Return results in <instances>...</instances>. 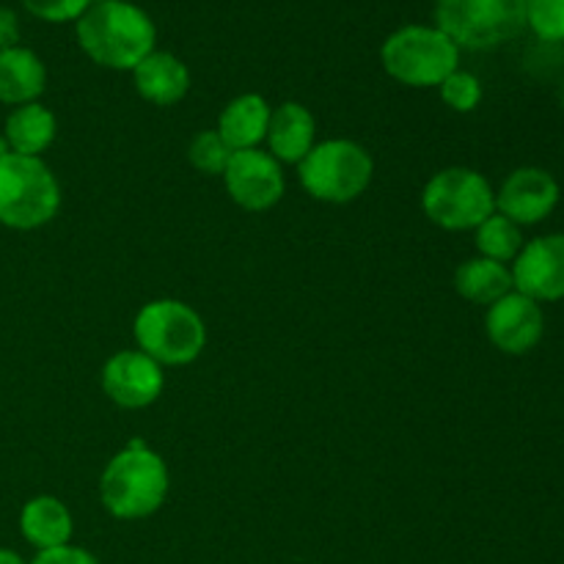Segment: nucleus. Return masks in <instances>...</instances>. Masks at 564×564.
Returning a JSON list of instances; mask_svg holds the SVG:
<instances>
[{"label":"nucleus","instance_id":"28","mask_svg":"<svg viewBox=\"0 0 564 564\" xmlns=\"http://www.w3.org/2000/svg\"><path fill=\"white\" fill-rule=\"evenodd\" d=\"M0 564H25L17 551H9V549H0Z\"/></svg>","mask_w":564,"mask_h":564},{"label":"nucleus","instance_id":"2","mask_svg":"<svg viewBox=\"0 0 564 564\" xmlns=\"http://www.w3.org/2000/svg\"><path fill=\"white\" fill-rule=\"evenodd\" d=\"M169 466L143 441H132L127 449L110 457L99 479L102 507L119 521H141L154 516L169 496Z\"/></svg>","mask_w":564,"mask_h":564},{"label":"nucleus","instance_id":"24","mask_svg":"<svg viewBox=\"0 0 564 564\" xmlns=\"http://www.w3.org/2000/svg\"><path fill=\"white\" fill-rule=\"evenodd\" d=\"M527 28L543 42H564V0H527Z\"/></svg>","mask_w":564,"mask_h":564},{"label":"nucleus","instance_id":"10","mask_svg":"<svg viewBox=\"0 0 564 564\" xmlns=\"http://www.w3.org/2000/svg\"><path fill=\"white\" fill-rule=\"evenodd\" d=\"M516 292L543 303L564 301V235H545L523 242L512 262Z\"/></svg>","mask_w":564,"mask_h":564},{"label":"nucleus","instance_id":"7","mask_svg":"<svg viewBox=\"0 0 564 564\" xmlns=\"http://www.w3.org/2000/svg\"><path fill=\"white\" fill-rule=\"evenodd\" d=\"M435 28L457 47H501L527 28V0H435Z\"/></svg>","mask_w":564,"mask_h":564},{"label":"nucleus","instance_id":"14","mask_svg":"<svg viewBox=\"0 0 564 564\" xmlns=\"http://www.w3.org/2000/svg\"><path fill=\"white\" fill-rule=\"evenodd\" d=\"M132 80H135L138 94L160 108L182 102L191 91V69L185 66V61L176 58L174 53H163V50L149 53L132 69Z\"/></svg>","mask_w":564,"mask_h":564},{"label":"nucleus","instance_id":"8","mask_svg":"<svg viewBox=\"0 0 564 564\" xmlns=\"http://www.w3.org/2000/svg\"><path fill=\"white\" fill-rule=\"evenodd\" d=\"M422 209L446 231L477 229L496 213V191L479 171L452 165L424 185Z\"/></svg>","mask_w":564,"mask_h":564},{"label":"nucleus","instance_id":"16","mask_svg":"<svg viewBox=\"0 0 564 564\" xmlns=\"http://www.w3.org/2000/svg\"><path fill=\"white\" fill-rule=\"evenodd\" d=\"M47 86V69L42 58L28 47L0 50V102L20 105L36 102Z\"/></svg>","mask_w":564,"mask_h":564},{"label":"nucleus","instance_id":"23","mask_svg":"<svg viewBox=\"0 0 564 564\" xmlns=\"http://www.w3.org/2000/svg\"><path fill=\"white\" fill-rule=\"evenodd\" d=\"M441 99L446 108L457 110V113H471L482 102V83L471 72L455 69L444 83H441Z\"/></svg>","mask_w":564,"mask_h":564},{"label":"nucleus","instance_id":"25","mask_svg":"<svg viewBox=\"0 0 564 564\" xmlns=\"http://www.w3.org/2000/svg\"><path fill=\"white\" fill-rule=\"evenodd\" d=\"M20 3L44 22H77L94 0H20Z\"/></svg>","mask_w":564,"mask_h":564},{"label":"nucleus","instance_id":"5","mask_svg":"<svg viewBox=\"0 0 564 564\" xmlns=\"http://www.w3.org/2000/svg\"><path fill=\"white\" fill-rule=\"evenodd\" d=\"M301 185L317 202L350 204L369 187L375 176V160L361 143L347 138L314 143L312 152L297 163Z\"/></svg>","mask_w":564,"mask_h":564},{"label":"nucleus","instance_id":"17","mask_svg":"<svg viewBox=\"0 0 564 564\" xmlns=\"http://www.w3.org/2000/svg\"><path fill=\"white\" fill-rule=\"evenodd\" d=\"M270 105L259 94H240L231 99L218 119V135L229 143L231 152L257 149L268 138Z\"/></svg>","mask_w":564,"mask_h":564},{"label":"nucleus","instance_id":"20","mask_svg":"<svg viewBox=\"0 0 564 564\" xmlns=\"http://www.w3.org/2000/svg\"><path fill=\"white\" fill-rule=\"evenodd\" d=\"M455 290L457 295L466 297L468 303L477 306H494L505 295L516 290L512 284V270L507 264L494 262V259L474 257L457 268L455 273Z\"/></svg>","mask_w":564,"mask_h":564},{"label":"nucleus","instance_id":"9","mask_svg":"<svg viewBox=\"0 0 564 564\" xmlns=\"http://www.w3.org/2000/svg\"><path fill=\"white\" fill-rule=\"evenodd\" d=\"M224 182L231 202L248 213H264V209L275 207L284 196L281 163L259 147L231 154L224 171Z\"/></svg>","mask_w":564,"mask_h":564},{"label":"nucleus","instance_id":"27","mask_svg":"<svg viewBox=\"0 0 564 564\" xmlns=\"http://www.w3.org/2000/svg\"><path fill=\"white\" fill-rule=\"evenodd\" d=\"M20 44V20L11 9L0 6V50H9Z\"/></svg>","mask_w":564,"mask_h":564},{"label":"nucleus","instance_id":"13","mask_svg":"<svg viewBox=\"0 0 564 564\" xmlns=\"http://www.w3.org/2000/svg\"><path fill=\"white\" fill-rule=\"evenodd\" d=\"M560 182L554 174L538 165L516 169L496 193V213L510 218L518 226L543 224L560 204Z\"/></svg>","mask_w":564,"mask_h":564},{"label":"nucleus","instance_id":"22","mask_svg":"<svg viewBox=\"0 0 564 564\" xmlns=\"http://www.w3.org/2000/svg\"><path fill=\"white\" fill-rule=\"evenodd\" d=\"M231 154L235 152H231L229 143L218 135V130H202L191 141V149H187V158H191L193 169L204 176H224Z\"/></svg>","mask_w":564,"mask_h":564},{"label":"nucleus","instance_id":"21","mask_svg":"<svg viewBox=\"0 0 564 564\" xmlns=\"http://www.w3.org/2000/svg\"><path fill=\"white\" fill-rule=\"evenodd\" d=\"M474 242H477L479 257L494 259V262H516V257L523 248V231L521 226L512 224L501 213H494L488 220L474 229Z\"/></svg>","mask_w":564,"mask_h":564},{"label":"nucleus","instance_id":"3","mask_svg":"<svg viewBox=\"0 0 564 564\" xmlns=\"http://www.w3.org/2000/svg\"><path fill=\"white\" fill-rule=\"evenodd\" d=\"M61 185L42 158L0 154V224L31 231L58 215Z\"/></svg>","mask_w":564,"mask_h":564},{"label":"nucleus","instance_id":"4","mask_svg":"<svg viewBox=\"0 0 564 564\" xmlns=\"http://www.w3.org/2000/svg\"><path fill=\"white\" fill-rule=\"evenodd\" d=\"M138 350L147 352L160 367H185L202 356L207 328L198 312L174 297L149 301L132 323Z\"/></svg>","mask_w":564,"mask_h":564},{"label":"nucleus","instance_id":"15","mask_svg":"<svg viewBox=\"0 0 564 564\" xmlns=\"http://www.w3.org/2000/svg\"><path fill=\"white\" fill-rule=\"evenodd\" d=\"M314 135H317V121L312 110L301 102H284L270 110L268 124V147L279 163H301L314 149Z\"/></svg>","mask_w":564,"mask_h":564},{"label":"nucleus","instance_id":"26","mask_svg":"<svg viewBox=\"0 0 564 564\" xmlns=\"http://www.w3.org/2000/svg\"><path fill=\"white\" fill-rule=\"evenodd\" d=\"M31 564H99L97 556L77 545H61V549L39 551Z\"/></svg>","mask_w":564,"mask_h":564},{"label":"nucleus","instance_id":"11","mask_svg":"<svg viewBox=\"0 0 564 564\" xmlns=\"http://www.w3.org/2000/svg\"><path fill=\"white\" fill-rule=\"evenodd\" d=\"M485 330L496 350L507 352V356H527L540 345L545 334L543 306L512 290L510 295L488 306Z\"/></svg>","mask_w":564,"mask_h":564},{"label":"nucleus","instance_id":"1","mask_svg":"<svg viewBox=\"0 0 564 564\" xmlns=\"http://www.w3.org/2000/svg\"><path fill=\"white\" fill-rule=\"evenodd\" d=\"M158 31L149 14L127 0L91 3L77 20V44L94 64L105 69H135L154 53Z\"/></svg>","mask_w":564,"mask_h":564},{"label":"nucleus","instance_id":"18","mask_svg":"<svg viewBox=\"0 0 564 564\" xmlns=\"http://www.w3.org/2000/svg\"><path fill=\"white\" fill-rule=\"evenodd\" d=\"M72 512L55 496H36L20 512V532L33 549L50 551L69 545L72 540Z\"/></svg>","mask_w":564,"mask_h":564},{"label":"nucleus","instance_id":"12","mask_svg":"<svg viewBox=\"0 0 564 564\" xmlns=\"http://www.w3.org/2000/svg\"><path fill=\"white\" fill-rule=\"evenodd\" d=\"M165 375L154 358L141 350H121L102 367V389L110 402L127 411L149 408L163 394Z\"/></svg>","mask_w":564,"mask_h":564},{"label":"nucleus","instance_id":"6","mask_svg":"<svg viewBox=\"0 0 564 564\" xmlns=\"http://www.w3.org/2000/svg\"><path fill=\"white\" fill-rule=\"evenodd\" d=\"M383 69L402 86H441L460 64V47L435 25H405L380 50Z\"/></svg>","mask_w":564,"mask_h":564},{"label":"nucleus","instance_id":"19","mask_svg":"<svg viewBox=\"0 0 564 564\" xmlns=\"http://www.w3.org/2000/svg\"><path fill=\"white\" fill-rule=\"evenodd\" d=\"M55 130H58V124H55L53 110L44 108L42 102H28L9 113L3 141L9 152L39 158L55 141Z\"/></svg>","mask_w":564,"mask_h":564}]
</instances>
